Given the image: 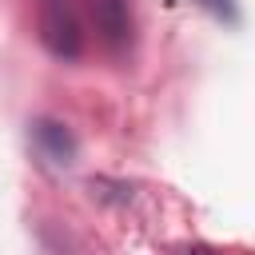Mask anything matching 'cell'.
Here are the masks:
<instances>
[{
  "mask_svg": "<svg viewBox=\"0 0 255 255\" xmlns=\"http://www.w3.org/2000/svg\"><path fill=\"white\" fill-rule=\"evenodd\" d=\"M40 40L60 60L80 56V24L68 0H40Z\"/></svg>",
  "mask_w": 255,
  "mask_h": 255,
  "instance_id": "1",
  "label": "cell"
},
{
  "mask_svg": "<svg viewBox=\"0 0 255 255\" xmlns=\"http://www.w3.org/2000/svg\"><path fill=\"white\" fill-rule=\"evenodd\" d=\"M207 8H211V12H223L227 20H235V8H231V0H207Z\"/></svg>",
  "mask_w": 255,
  "mask_h": 255,
  "instance_id": "4",
  "label": "cell"
},
{
  "mask_svg": "<svg viewBox=\"0 0 255 255\" xmlns=\"http://www.w3.org/2000/svg\"><path fill=\"white\" fill-rule=\"evenodd\" d=\"M179 255H219V251H211V247H183Z\"/></svg>",
  "mask_w": 255,
  "mask_h": 255,
  "instance_id": "5",
  "label": "cell"
},
{
  "mask_svg": "<svg viewBox=\"0 0 255 255\" xmlns=\"http://www.w3.org/2000/svg\"><path fill=\"white\" fill-rule=\"evenodd\" d=\"M36 143H40V151L52 159V163H72V155H76V139H72V131L64 128V124H56V120H36Z\"/></svg>",
  "mask_w": 255,
  "mask_h": 255,
  "instance_id": "3",
  "label": "cell"
},
{
  "mask_svg": "<svg viewBox=\"0 0 255 255\" xmlns=\"http://www.w3.org/2000/svg\"><path fill=\"white\" fill-rule=\"evenodd\" d=\"M88 16L100 32V40L120 52L131 44V12H128V0H88Z\"/></svg>",
  "mask_w": 255,
  "mask_h": 255,
  "instance_id": "2",
  "label": "cell"
}]
</instances>
